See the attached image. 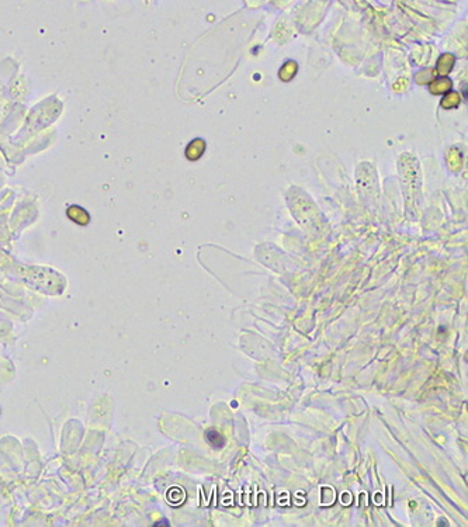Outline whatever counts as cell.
I'll return each instance as SVG.
<instances>
[{
  "label": "cell",
  "mask_w": 468,
  "mask_h": 527,
  "mask_svg": "<svg viewBox=\"0 0 468 527\" xmlns=\"http://www.w3.org/2000/svg\"><path fill=\"white\" fill-rule=\"evenodd\" d=\"M66 215L78 225H87L89 221H90L89 213L82 207H79V205H70L68 208V211H66Z\"/></svg>",
  "instance_id": "6da1fadb"
},
{
  "label": "cell",
  "mask_w": 468,
  "mask_h": 527,
  "mask_svg": "<svg viewBox=\"0 0 468 527\" xmlns=\"http://www.w3.org/2000/svg\"><path fill=\"white\" fill-rule=\"evenodd\" d=\"M204 149H205V144L202 142L201 139H196V141H193L192 144L189 145L186 149L187 159H190V160L198 159V158L201 156L202 152H204Z\"/></svg>",
  "instance_id": "7a4b0ae2"
},
{
  "label": "cell",
  "mask_w": 468,
  "mask_h": 527,
  "mask_svg": "<svg viewBox=\"0 0 468 527\" xmlns=\"http://www.w3.org/2000/svg\"><path fill=\"white\" fill-rule=\"evenodd\" d=\"M205 437H207L208 442L211 443L215 448H222L223 446H225V443H227V439H225L221 433H218L217 430H214V429L205 431Z\"/></svg>",
  "instance_id": "3957f363"
}]
</instances>
